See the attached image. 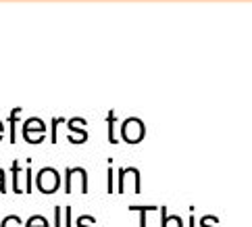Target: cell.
Returning a JSON list of instances; mask_svg holds the SVG:
<instances>
[{"mask_svg": "<svg viewBox=\"0 0 252 227\" xmlns=\"http://www.w3.org/2000/svg\"><path fill=\"white\" fill-rule=\"evenodd\" d=\"M121 133H123V140L127 144H138L144 138V123L140 119H127L121 125Z\"/></svg>", "mask_w": 252, "mask_h": 227, "instance_id": "6da1fadb", "label": "cell"}, {"mask_svg": "<svg viewBox=\"0 0 252 227\" xmlns=\"http://www.w3.org/2000/svg\"><path fill=\"white\" fill-rule=\"evenodd\" d=\"M38 188L44 194H52L59 188V173L52 167H44L38 173Z\"/></svg>", "mask_w": 252, "mask_h": 227, "instance_id": "7a4b0ae2", "label": "cell"}, {"mask_svg": "<svg viewBox=\"0 0 252 227\" xmlns=\"http://www.w3.org/2000/svg\"><path fill=\"white\" fill-rule=\"evenodd\" d=\"M32 131L44 133V131H46V127H44V123H42L40 119H30V121H25V125H23V135H25V140H30Z\"/></svg>", "mask_w": 252, "mask_h": 227, "instance_id": "3957f363", "label": "cell"}, {"mask_svg": "<svg viewBox=\"0 0 252 227\" xmlns=\"http://www.w3.org/2000/svg\"><path fill=\"white\" fill-rule=\"evenodd\" d=\"M25 227H50V225H48V221L44 219L42 215H33L32 219H30L28 223H25Z\"/></svg>", "mask_w": 252, "mask_h": 227, "instance_id": "277c9868", "label": "cell"}, {"mask_svg": "<svg viewBox=\"0 0 252 227\" xmlns=\"http://www.w3.org/2000/svg\"><path fill=\"white\" fill-rule=\"evenodd\" d=\"M129 211H140V227H146V213L148 211H155V206H129Z\"/></svg>", "mask_w": 252, "mask_h": 227, "instance_id": "5b68a950", "label": "cell"}, {"mask_svg": "<svg viewBox=\"0 0 252 227\" xmlns=\"http://www.w3.org/2000/svg\"><path fill=\"white\" fill-rule=\"evenodd\" d=\"M19 113H21V108H15L11 117H8V123H11V144H15V121H17V117H19Z\"/></svg>", "mask_w": 252, "mask_h": 227, "instance_id": "8992f818", "label": "cell"}, {"mask_svg": "<svg viewBox=\"0 0 252 227\" xmlns=\"http://www.w3.org/2000/svg\"><path fill=\"white\" fill-rule=\"evenodd\" d=\"M0 227H23L21 225V219L17 215H11V217H6V219L2 221V225Z\"/></svg>", "mask_w": 252, "mask_h": 227, "instance_id": "52a82bcc", "label": "cell"}, {"mask_svg": "<svg viewBox=\"0 0 252 227\" xmlns=\"http://www.w3.org/2000/svg\"><path fill=\"white\" fill-rule=\"evenodd\" d=\"M94 217H90V215H84V217H79L77 219V227H94Z\"/></svg>", "mask_w": 252, "mask_h": 227, "instance_id": "ba28073f", "label": "cell"}, {"mask_svg": "<svg viewBox=\"0 0 252 227\" xmlns=\"http://www.w3.org/2000/svg\"><path fill=\"white\" fill-rule=\"evenodd\" d=\"M113 123H115V113L111 111V113H109V142H111V144H117L115 133H113Z\"/></svg>", "mask_w": 252, "mask_h": 227, "instance_id": "9c48e42d", "label": "cell"}, {"mask_svg": "<svg viewBox=\"0 0 252 227\" xmlns=\"http://www.w3.org/2000/svg\"><path fill=\"white\" fill-rule=\"evenodd\" d=\"M59 123H63V119H52V135H50L52 144H57V127H59Z\"/></svg>", "mask_w": 252, "mask_h": 227, "instance_id": "30bf717a", "label": "cell"}, {"mask_svg": "<svg viewBox=\"0 0 252 227\" xmlns=\"http://www.w3.org/2000/svg\"><path fill=\"white\" fill-rule=\"evenodd\" d=\"M55 227H61V206L55 208Z\"/></svg>", "mask_w": 252, "mask_h": 227, "instance_id": "8fae6325", "label": "cell"}, {"mask_svg": "<svg viewBox=\"0 0 252 227\" xmlns=\"http://www.w3.org/2000/svg\"><path fill=\"white\" fill-rule=\"evenodd\" d=\"M0 194H4V171L0 169Z\"/></svg>", "mask_w": 252, "mask_h": 227, "instance_id": "7c38bea8", "label": "cell"}, {"mask_svg": "<svg viewBox=\"0 0 252 227\" xmlns=\"http://www.w3.org/2000/svg\"><path fill=\"white\" fill-rule=\"evenodd\" d=\"M109 194H113V167H109Z\"/></svg>", "mask_w": 252, "mask_h": 227, "instance_id": "4fadbf2b", "label": "cell"}, {"mask_svg": "<svg viewBox=\"0 0 252 227\" xmlns=\"http://www.w3.org/2000/svg\"><path fill=\"white\" fill-rule=\"evenodd\" d=\"M65 217H67V225L65 227H71V208L69 206L65 208Z\"/></svg>", "mask_w": 252, "mask_h": 227, "instance_id": "5bb4252c", "label": "cell"}, {"mask_svg": "<svg viewBox=\"0 0 252 227\" xmlns=\"http://www.w3.org/2000/svg\"><path fill=\"white\" fill-rule=\"evenodd\" d=\"M0 133H2V123H0Z\"/></svg>", "mask_w": 252, "mask_h": 227, "instance_id": "9a60e30c", "label": "cell"}]
</instances>
